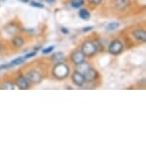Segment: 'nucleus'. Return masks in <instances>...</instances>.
<instances>
[{"label":"nucleus","mask_w":146,"mask_h":146,"mask_svg":"<svg viewBox=\"0 0 146 146\" xmlns=\"http://www.w3.org/2000/svg\"><path fill=\"white\" fill-rule=\"evenodd\" d=\"M70 73V68L69 66L64 62L56 63V65L53 68V75L56 79L62 80V79L66 78L69 76Z\"/></svg>","instance_id":"f257e3e1"},{"label":"nucleus","mask_w":146,"mask_h":146,"mask_svg":"<svg viewBox=\"0 0 146 146\" xmlns=\"http://www.w3.org/2000/svg\"><path fill=\"white\" fill-rule=\"evenodd\" d=\"M80 51L84 54L85 56L92 57L98 53V45H96V42H93V41L88 40V41L83 42V44L81 45V50Z\"/></svg>","instance_id":"f03ea898"},{"label":"nucleus","mask_w":146,"mask_h":146,"mask_svg":"<svg viewBox=\"0 0 146 146\" xmlns=\"http://www.w3.org/2000/svg\"><path fill=\"white\" fill-rule=\"evenodd\" d=\"M123 48L124 47H123L122 42L118 39H115L110 44L108 51L112 56H118V54H120L123 52Z\"/></svg>","instance_id":"7ed1b4c3"},{"label":"nucleus","mask_w":146,"mask_h":146,"mask_svg":"<svg viewBox=\"0 0 146 146\" xmlns=\"http://www.w3.org/2000/svg\"><path fill=\"white\" fill-rule=\"evenodd\" d=\"M25 76L30 82H32V83H34V84L40 83V82L42 81V78H43L41 73L39 71H37V70H30V71H28Z\"/></svg>","instance_id":"20e7f679"},{"label":"nucleus","mask_w":146,"mask_h":146,"mask_svg":"<svg viewBox=\"0 0 146 146\" xmlns=\"http://www.w3.org/2000/svg\"><path fill=\"white\" fill-rule=\"evenodd\" d=\"M85 57L86 56H84V54L82 53L80 50H76L71 54V60H72V62L74 63V65H76V66L85 61Z\"/></svg>","instance_id":"39448f33"},{"label":"nucleus","mask_w":146,"mask_h":146,"mask_svg":"<svg viewBox=\"0 0 146 146\" xmlns=\"http://www.w3.org/2000/svg\"><path fill=\"white\" fill-rule=\"evenodd\" d=\"M15 85L22 90H26L30 88V81L27 79L25 76L19 75L17 78H15Z\"/></svg>","instance_id":"423d86ee"},{"label":"nucleus","mask_w":146,"mask_h":146,"mask_svg":"<svg viewBox=\"0 0 146 146\" xmlns=\"http://www.w3.org/2000/svg\"><path fill=\"white\" fill-rule=\"evenodd\" d=\"M84 78H85V81H89V82H92V81H95L98 79V71L95 70L94 68H89L88 70L85 72L84 74Z\"/></svg>","instance_id":"0eeeda50"},{"label":"nucleus","mask_w":146,"mask_h":146,"mask_svg":"<svg viewBox=\"0 0 146 146\" xmlns=\"http://www.w3.org/2000/svg\"><path fill=\"white\" fill-rule=\"evenodd\" d=\"M72 80L75 83L76 86L80 87L82 86L84 83H85V78H84V76L82 75L81 73H79L78 71H75L72 75Z\"/></svg>","instance_id":"6e6552de"},{"label":"nucleus","mask_w":146,"mask_h":146,"mask_svg":"<svg viewBox=\"0 0 146 146\" xmlns=\"http://www.w3.org/2000/svg\"><path fill=\"white\" fill-rule=\"evenodd\" d=\"M132 35L134 36V38L139 42L144 43L146 41V32L142 29H135L132 32Z\"/></svg>","instance_id":"1a4fd4ad"},{"label":"nucleus","mask_w":146,"mask_h":146,"mask_svg":"<svg viewBox=\"0 0 146 146\" xmlns=\"http://www.w3.org/2000/svg\"><path fill=\"white\" fill-rule=\"evenodd\" d=\"M130 5V0H115L114 6L118 11H124Z\"/></svg>","instance_id":"9d476101"},{"label":"nucleus","mask_w":146,"mask_h":146,"mask_svg":"<svg viewBox=\"0 0 146 146\" xmlns=\"http://www.w3.org/2000/svg\"><path fill=\"white\" fill-rule=\"evenodd\" d=\"M64 60H65V54L62 52H56V54H54L52 56V61L54 63L63 62Z\"/></svg>","instance_id":"9b49d317"},{"label":"nucleus","mask_w":146,"mask_h":146,"mask_svg":"<svg viewBox=\"0 0 146 146\" xmlns=\"http://www.w3.org/2000/svg\"><path fill=\"white\" fill-rule=\"evenodd\" d=\"M12 44L13 46L15 47V48H21L22 46L25 44V41H24V39L22 38L21 36H19V35H16V36H15L12 39Z\"/></svg>","instance_id":"f8f14e48"},{"label":"nucleus","mask_w":146,"mask_h":146,"mask_svg":"<svg viewBox=\"0 0 146 146\" xmlns=\"http://www.w3.org/2000/svg\"><path fill=\"white\" fill-rule=\"evenodd\" d=\"M76 67H78V69H76V71H78L79 73H81L82 75H84L85 72H86V71L88 70V69L90 68V65H89V63H87V62L83 61L82 63H80V64L76 65Z\"/></svg>","instance_id":"ddd939ff"},{"label":"nucleus","mask_w":146,"mask_h":146,"mask_svg":"<svg viewBox=\"0 0 146 146\" xmlns=\"http://www.w3.org/2000/svg\"><path fill=\"white\" fill-rule=\"evenodd\" d=\"M78 15H79V17L82 18L83 20H89L90 16H91L89 11H88L87 9H80L79 10Z\"/></svg>","instance_id":"4468645a"},{"label":"nucleus","mask_w":146,"mask_h":146,"mask_svg":"<svg viewBox=\"0 0 146 146\" xmlns=\"http://www.w3.org/2000/svg\"><path fill=\"white\" fill-rule=\"evenodd\" d=\"M25 58L24 57H17V58H15L13 60H12L9 64H10V67H15V66H17V65H20L22 64V63H24V61H25Z\"/></svg>","instance_id":"2eb2a0df"},{"label":"nucleus","mask_w":146,"mask_h":146,"mask_svg":"<svg viewBox=\"0 0 146 146\" xmlns=\"http://www.w3.org/2000/svg\"><path fill=\"white\" fill-rule=\"evenodd\" d=\"M83 4H84V0H72L71 1V6L75 8V9H78Z\"/></svg>","instance_id":"dca6fc26"},{"label":"nucleus","mask_w":146,"mask_h":146,"mask_svg":"<svg viewBox=\"0 0 146 146\" xmlns=\"http://www.w3.org/2000/svg\"><path fill=\"white\" fill-rule=\"evenodd\" d=\"M118 28H119V23H117V22H111L106 26L107 31H115Z\"/></svg>","instance_id":"f3484780"},{"label":"nucleus","mask_w":146,"mask_h":146,"mask_svg":"<svg viewBox=\"0 0 146 146\" xmlns=\"http://www.w3.org/2000/svg\"><path fill=\"white\" fill-rule=\"evenodd\" d=\"M32 7H35V8H39V9H43L44 8V5L41 3V2H38V1H35V0H33L31 1V3H30Z\"/></svg>","instance_id":"a211bd4d"},{"label":"nucleus","mask_w":146,"mask_h":146,"mask_svg":"<svg viewBox=\"0 0 146 146\" xmlns=\"http://www.w3.org/2000/svg\"><path fill=\"white\" fill-rule=\"evenodd\" d=\"M1 88H3V89H15V84L11 83V82H4Z\"/></svg>","instance_id":"6ab92c4d"},{"label":"nucleus","mask_w":146,"mask_h":146,"mask_svg":"<svg viewBox=\"0 0 146 146\" xmlns=\"http://www.w3.org/2000/svg\"><path fill=\"white\" fill-rule=\"evenodd\" d=\"M54 46L47 47V48L43 49V50H42V54H50L51 52H53V51H54Z\"/></svg>","instance_id":"aec40b11"},{"label":"nucleus","mask_w":146,"mask_h":146,"mask_svg":"<svg viewBox=\"0 0 146 146\" xmlns=\"http://www.w3.org/2000/svg\"><path fill=\"white\" fill-rule=\"evenodd\" d=\"M35 54H36V52H32V53H29V54H27L25 56H23L24 58L25 59H29V58H31V57H33V56H35Z\"/></svg>","instance_id":"412c9836"},{"label":"nucleus","mask_w":146,"mask_h":146,"mask_svg":"<svg viewBox=\"0 0 146 146\" xmlns=\"http://www.w3.org/2000/svg\"><path fill=\"white\" fill-rule=\"evenodd\" d=\"M101 1H102V0H88V2H89L90 4H93V5H98V4H100Z\"/></svg>","instance_id":"4be33fe9"},{"label":"nucleus","mask_w":146,"mask_h":146,"mask_svg":"<svg viewBox=\"0 0 146 146\" xmlns=\"http://www.w3.org/2000/svg\"><path fill=\"white\" fill-rule=\"evenodd\" d=\"M93 30V27H85V28L82 29V32H89V31H92Z\"/></svg>","instance_id":"5701e85b"},{"label":"nucleus","mask_w":146,"mask_h":146,"mask_svg":"<svg viewBox=\"0 0 146 146\" xmlns=\"http://www.w3.org/2000/svg\"><path fill=\"white\" fill-rule=\"evenodd\" d=\"M60 31H61V33H63V34H64V35H67V34H69V31H68V29L64 28V27H62V28L60 29Z\"/></svg>","instance_id":"b1692460"},{"label":"nucleus","mask_w":146,"mask_h":146,"mask_svg":"<svg viewBox=\"0 0 146 146\" xmlns=\"http://www.w3.org/2000/svg\"><path fill=\"white\" fill-rule=\"evenodd\" d=\"M48 3H51V4H53V3H54L56 2V0H46Z\"/></svg>","instance_id":"393cba45"},{"label":"nucleus","mask_w":146,"mask_h":146,"mask_svg":"<svg viewBox=\"0 0 146 146\" xmlns=\"http://www.w3.org/2000/svg\"><path fill=\"white\" fill-rule=\"evenodd\" d=\"M20 2H22V3H28V2L30 1V0H19Z\"/></svg>","instance_id":"a878e982"},{"label":"nucleus","mask_w":146,"mask_h":146,"mask_svg":"<svg viewBox=\"0 0 146 146\" xmlns=\"http://www.w3.org/2000/svg\"><path fill=\"white\" fill-rule=\"evenodd\" d=\"M2 1H5V0H2Z\"/></svg>","instance_id":"bb28decb"}]
</instances>
